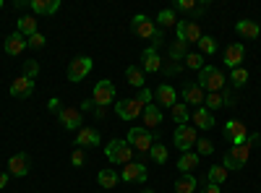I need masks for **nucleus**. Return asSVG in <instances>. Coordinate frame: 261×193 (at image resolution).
<instances>
[{
    "label": "nucleus",
    "instance_id": "48",
    "mask_svg": "<svg viewBox=\"0 0 261 193\" xmlns=\"http://www.w3.org/2000/svg\"><path fill=\"white\" fill-rule=\"evenodd\" d=\"M8 178H11L8 173H0V188H6V185H8Z\"/></svg>",
    "mask_w": 261,
    "mask_h": 193
},
{
    "label": "nucleus",
    "instance_id": "32",
    "mask_svg": "<svg viewBox=\"0 0 261 193\" xmlns=\"http://www.w3.org/2000/svg\"><path fill=\"white\" fill-rule=\"evenodd\" d=\"M157 26H160V29H170V26H178V18H175V13H172L170 8L160 11V16H157Z\"/></svg>",
    "mask_w": 261,
    "mask_h": 193
},
{
    "label": "nucleus",
    "instance_id": "51",
    "mask_svg": "<svg viewBox=\"0 0 261 193\" xmlns=\"http://www.w3.org/2000/svg\"><path fill=\"white\" fill-rule=\"evenodd\" d=\"M141 193H154V190H149V188H146V190H141Z\"/></svg>",
    "mask_w": 261,
    "mask_h": 193
},
{
    "label": "nucleus",
    "instance_id": "17",
    "mask_svg": "<svg viewBox=\"0 0 261 193\" xmlns=\"http://www.w3.org/2000/svg\"><path fill=\"white\" fill-rule=\"evenodd\" d=\"M11 94H13V97H18V99L32 97V94H34V81H32V78H27V76H18V78L11 84Z\"/></svg>",
    "mask_w": 261,
    "mask_h": 193
},
{
    "label": "nucleus",
    "instance_id": "12",
    "mask_svg": "<svg viewBox=\"0 0 261 193\" xmlns=\"http://www.w3.org/2000/svg\"><path fill=\"white\" fill-rule=\"evenodd\" d=\"M29 170H32V159L27 152H18L8 159V175H13V178H24Z\"/></svg>",
    "mask_w": 261,
    "mask_h": 193
},
{
    "label": "nucleus",
    "instance_id": "36",
    "mask_svg": "<svg viewBox=\"0 0 261 193\" xmlns=\"http://www.w3.org/2000/svg\"><path fill=\"white\" fill-rule=\"evenodd\" d=\"M196 45H199V50H201L204 55H214V52H217V39H214V37L201 34V39L196 42Z\"/></svg>",
    "mask_w": 261,
    "mask_h": 193
},
{
    "label": "nucleus",
    "instance_id": "4",
    "mask_svg": "<svg viewBox=\"0 0 261 193\" xmlns=\"http://www.w3.org/2000/svg\"><path fill=\"white\" fill-rule=\"evenodd\" d=\"M105 157L110 162H115V164H128V162H134V149H130L128 141L115 139V141H110L105 146Z\"/></svg>",
    "mask_w": 261,
    "mask_h": 193
},
{
    "label": "nucleus",
    "instance_id": "16",
    "mask_svg": "<svg viewBox=\"0 0 261 193\" xmlns=\"http://www.w3.org/2000/svg\"><path fill=\"white\" fill-rule=\"evenodd\" d=\"M141 63H144V71L146 73H160L162 71V58H160V52L154 47H146L141 52Z\"/></svg>",
    "mask_w": 261,
    "mask_h": 193
},
{
    "label": "nucleus",
    "instance_id": "37",
    "mask_svg": "<svg viewBox=\"0 0 261 193\" xmlns=\"http://www.w3.org/2000/svg\"><path fill=\"white\" fill-rule=\"evenodd\" d=\"M204 107H206L209 113H212V110H220V107H225V102H222V92H212V94H206Z\"/></svg>",
    "mask_w": 261,
    "mask_h": 193
},
{
    "label": "nucleus",
    "instance_id": "2",
    "mask_svg": "<svg viewBox=\"0 0 261 193\" xmlns=\"http://www.w3.org/2000/svg\"><path fill=\"white\" fill-rule=\"evenodd\" d=\"M130 32H134L136 37H144V39H154V50L162 45V29L157 26V21H151L144 13H136L134 18H130Z\"/></svg>",
    "mask_w": 261,
    "mask_h": 193
},
{
    "label": "nucleus",
    "instance_id": "39",
    "mask_svg": "<svg viewBox=\"0 0 261 193\" xmlns=\"http://www.w3.org/2000/svg\"><path fill=\"white\" fill-rule=\"evenodd\" d=\"M186 66L193 68V71H201L204 68V55L201 52H188L186 55Z\"/></svg>",
    "mask_w": 261,
    "mask_h": 193
},
{
    "label": "nucleus",
    "instance_id": "33",
    "mask_svg": "<svg viewBox=\"0 0 261 193\" xmlns=\"http://www.w3.org/2000/svg\"><path fill=\"white\" fill-rule=\"evenodd\" d=\"M248 78H251V73H248L246 68H235V71H230V84H232L235 89L246 87V84H248Z\"/></svg>",
    "mask_w": 261,
    "mask_h": 193
},
{
    "label": "nucleus",
    "instance_id": "27",
    "mask_svg": "<svg viewBox=\"0 0 261 193\" xmlns=\"http://www.w3.org/2000/svg\"><path fill=\"white\" fill-rule=\"evenodd\" d=\"M162 123V110L157 104H146L144 107V125H151V128H157Z\"/></svg>",
    "mask_w": 261,
    "mask_h": 193
},
{
    "label": "nucleus",
    "instance_id": "53",
    "mask_svg": "<svg viewBox=\"0 0 261 193\" xmlns=\"http://www.w3.org/2000/svg\"><path fill=\"white\" fill-rule=\"evenodd\" d=\"M258 26H261V24H258Z\"/></svg>",
    "mask_w": 261,
    "mask_h": 193
},
{
    "label": "nucleus",
    "instance_id": "15",
    "mask_svg": "<svg viewBox=\"0 0 261 193\" xmlns=\"http://www.w3.org/2000/svg\"><path fill=\"white\" fill-rule=\"evenodd\" d=\"M243 58H246V47L241 45V42H232V45L225 50V66L230 71H235V68H241Z\"/></svg>",
    "mask_w": 261,
    "mask_h": 193
},
{
    "label": "nucleus",
    "instance_id": "23",
    "mask_svg": "<svg viewBox=\"0 0 261 193\" xmlns=\"http://www.w3.org/2000/svg\"><path fill=\"white\" fill-rule=\"evenodd\" d=\"M193 125H199L201 131H209V128H214V115L206 110L204 104L193 110Z\"/></svg>",
    "mask_w": 261,
    "mask_h": 193
},
{
    "label": "nucleus",
    "instance_id": "18",
    "mask_svg": "<svg viewBox=\"0 0 261 193\" xmlns=\"http://www.w3.org/2000/svg\"><path fill=\"white\" fill-rule=\"evenodd\" d=\"M76 146H99V131L89 125H81L76 131Z\"/></svg>",
    "mask_w": 261,
    "mask_h": 193
},
{
    "label": "nucleus",
    "instance_id": "47",
    "mask_svg": "<svg viewBox=\"0 0 261 193\" xmlns=\"http://www.w3.org/2000/svg\"><path fill=\"white\" fill-rule=\"evenodd\" d=\"M201 193H222V188H220V185H206Z\"/></svg>",
    "mask_w": 261,
    "mask_h": 193
},
{
    "label": "nucleus",
    "instance_id": "24",
    "mask_svg": "<svg viewBox=\"0 0 261 193\" xmlns=\"http://www.w3.org/2000/svg\"><path fill=\"white\" fill-rule=\"evenodd\" d=\"M154 97H157V102H160L162 107H172V104L178 102V92L172 89L170 84H162V87L154 92Z\"/></svg>",
    "mask_w": 261,
    "mask_h": 193
},
{
    "label": "nucleus",
    "instance_id": "34",
    "mask_svg": "<svg viewBox=\"0 0 261 193\" xmlns=\"http://www.w3.org/2000/svg\"><path fill=\"white\" fill-rule=\"evenodd\" d=\"M186 55H188V45H183V42H172L170 45V60L172 63L186 60Z\"/></svg>",
    "mask_w": 261,
    "mask_h": 193
},
{
    "label": "nucleus",
    "instance_id": "8",
    "mask_svg": "<svg viewBox=\"0 0 261 193\" xmlns=\"http://www.w3.org/2000/svg\"><path fill=\"white\" fill-rule=\"evenodd\" d=\"M125 141L130 144L134 152H149V149H151V133H149V128H141V125L130 128Z\"/></svg>",
    "mask_w": 261,
    "mask_h": 193
},
{
    "label": "nucleus",
    "instance_id": "19",
    "mask_svg": "<svg viewBox=\"0 0 261 193\" xmlns=\"http://www.w3.org/2000/svg\"><path fill=\"white\" fill-rule=\"evenodd\" d=\"M204 99H206V92L199 87V84H186L183 87V102L186 104H204Z\"/></svg>",
    "mask_w": 261,
    "mask_h": 193
},
{
    "label": "nucleus",
    "instance_id": "13",
    "mask_svg": "<svg viewBox=\"0 0 261 193\" xmlns=\"http://www.w3.org/2000/svg\"><path fill=\"white\" fill-rule=\"evenodd\" d=\"M58 118H60L65 131H79V128L84 125L81 123V110H76V107H60Z\"/></svg>",
    "mask_w": 261,
    "mask_h": 193
},
{
    "label": "nucleus",
    "instance_id": "21",
    "mask_svg": "<svg viewBox=\"0 0 261 193\" xmlns=\"http://www.w3.org/2000/svg\"><path fill=\"white\" fill-rule=\"evenodd\" d=\"M29 8L37 16H53L60 8V0H29Z\"/></svg>",
    "mask_w": 261,
    "mask_h": 193
},
{
    "label": "nucleus",
    "instance_id": "14",
    "mask_svg": "<svg viewBox=\"0 0 261 193\" xmlns=\"http://www.w3.org/2000/svg\"><path fill=\"white\" fill-rule=\"evenodd\" d=\"M125 183H146V164L144 162H128L123 167V175Z\"/></svg>",
    "mask_w": 261,
    "mask_h": 193
},
{
    "label": "nucleus",
    "instance_id": "5",
    "mask_svg": "<svg viewBox=\"0 0 261 193\" xmlns=\"http://www.w3.org/2000/svg\"><path fill=\"white\" fill-rule=\"evenodd\" d=\"M92 68H94V60H92L89 55H79V58H73V60L68 63V81H73V84L84 81L86 76L92 73Z\"/></svg>",
    "mask_w": 261,
    "mask_h": 193
},
{
    "label": "nucleus",
    "instance_id": "38",
    "mask_svg": "<svg viewBox=\"0 0 261 193\" xmlns=\"http://www.w3.org/2000/svg\"><path fill=\"white\" fill-rule=\"evenodd\" d=\"M149 154H151V159H154L157 164H165V162H167V146H162V144H151Z\"/></svg>",
    "mask_w": 261,
    "mask_h": 193
},
{
    "label": "nucleus",
    "instance_id": "11",
    "mask_svg": "<svg viewBox=\"0 0 261 193\" xmlns=\"http://www.w3.org/2000/svg\"><path fill=\"white\" fill-rule=\"evenodd\" d=\"M175 146L180 149V152H191V149L196 146V141H199V136H196V128L193 125H178V131H175Z\"/></svg>",
    "mask_w": 261,
    "mask_h": 193
},
{
    "label": "nucleus",
    "instance_id": "25",
    "mask_svg": "<svg viewBox=\"0 0 261 193\" xmlns=\"http://www.w3.org/2000/svg\"><path fill=\"white\" fill-rule=\"evenodd\" d=\"M199 167V154L196 152H186V154H180V159H178V170L183 175H193V170Z\"/></svg>",
    "mask_w": 261,
    "mask_h": 193
},
{
    "label": "nucleus",
    "instance_id": "44",
    "mask_svg": "<svg viewBox=\"0 0 261 193\" xmlns=\"http://www.w3.org/2000/svg\"><path fill=\"white\" fill-rule=\"evenodd\" d=\"M71 162H73V167H81V164L86 162V154H84V149H76V152H73V157H71Z\"/></svg>",
    "mask_w": 261,
    "mask_h": 193
},
{
    "label": "nucleus",
    "instance_id": "6",
    "mask_svg": "<svg viewBox=\"0 0 261 193\" xmlns=\"http://www.w3.org/2000/svg\"><path fill=\"white\" fill-rule=\"evenodd\" d=\"M92 102L97 107H102V110H105L107 104H113L115 102V87H113V81H107V78L97 81L94 84V92H92Z\"/></svg>",
    "mask_w": 261,
    "mask_h": 193
},
{
    "label": "nucleus",
    "instance_id": "46",
    "mask_svg": "<svg viewBox=\"0 0 261 193\" xmlns=\"http://www.w3.org/2000/svg\"><path fill=\"white\" fill-rule=\"evenodd\" d=\"M139 97H141V102H144V104H149V102H151V92H149V89H141V92H139Z\"/></svg>",
    "mask_w": 261,
    "mask_h": 193
},
{
    "label": "nucleus",
    "instance_id": "30",
    "mask_svg": "<svg viewBox=\"0 0 261 193\" xmlns=\"http://www.w3.org/2000/svg\"><path fill=\"white\" fill-rule=\"evenodd\" d=\"M125 78H128L130 87H136V89H144V84H146L144 71H141V68H136V66H128V68H125Z\"/></svg>",
    "mask_w": 261,
    "mask_h": 193
},
{
    "label": "nucleus",
    "instance_id": "42",
    "mask_svg": "<svg viewBox=\"0 0 261 193\" xmlns=\"http://www.w3.org/2000/svg\"><path fill=\"white\" fill-rule=\"evenodd\" d=\"M180 71H183L180 63H172V60H170V63H162V73H165V76H178Z\"/></svg>",
    "mask_w": 261,
    "mask_h": 193
},
{
    "label": "nucleus",
    "instance_id": "1",
    "mask_svg": "<svg viewBox=\"0 0 261 193\" xmlns=\"http://www.w3.org/2000/svg\"><path fill=\"white\" fill-rule=\"evenodd\" d=\"M258 141H261V136H258V133H248V139H246L243 144L232 146L230 152L225 154V159H222V167H225V170H243V167H246V162H248L251 149H253Z\"/></svg>",
    "mask_w": 261,
    "mask_h": 193
},
{
    "label": "nucleus",
    "instance_id": "7",
    "mask_svg": "<svg viewBox=\"0 0 261 193\" xmlns=\"http://www.w3.org/2000/svg\"><path fill=\"white\" fill-rule=\"evenodd\" d=\"M144 102H141V97H130V99H120L118 104H115V113L123 118V120H136L139 115H144Z\"/></svg>",
    "mask_w": 261,
    "mask_h": 193
},
{
    "label": "nucleus",
    "instance_id": "9",
    "mask_svg": "<svg viewBox=\"0 0 261 193\" xmlns=\"http://www.w3.org/2000/svg\"><path fill=\"white\" fill-rule=\"evenodd\" d=\"M175 34H178V42H183V45H196V42L201 39V26L196 24V21L186 18V21H178V26H175Z\"/></svg>",
    "mask_w": 261,
    "mask_h": 193
},
{
    "label": "nucleus",
    "instance_id": "41",
    "mask_svg": "<svg viewBox=\"0 0 261 193\" xmlns=\"http://www.w3.org/2000/svg\"><path fill=\"white\" fill-rule=\"evenodd\" d=\"M24 76L32 78V81L39 76V63H37V60H27V63H24Z\"/></svg>",
    "mask_w": 261,
    "mask_h": 193
},
{
    "label": "nucleus",
    "instance_id": "10",
    "mask_svg": "<svg viewBox=\"0 0 261 193\" xmlns=\"http://www.w3.org/2000/svg\"><path fill=\"white\" fill-rule=\"evenodd\" d=\"M222 136H225V141H230L232 146H238V144H243L248 139V128L241 120H227L222 125Z\"/></svg>",
    "mask_w": 261,
    "mask_h": 193
},
{
    "label": "nucleus",
    "instance_id": "26",
    "mask_svg": "<svg viewBox=\"0 0 261 193\" xmlns=\"http://www.w3.org/2000/svg\"><path fill=\"white\" fill-rule=\"evenodd\" d=\"M16 32L24 34V37L37 34V16H21V18L16 21Z\"/></svg>",
    "mask_w": 261,
    "mask_h": 193
},
{
    "label": "nucleus",
    "instance_id": "43",
    "mask_svg": "<svg viewBox=\"0 0 261 193\" xmlns=\"http://www.w3.org/2000/svg\"><path fill=\"white\" fill-rule=\"evenodd\" d=\"M196 149H199V154H212L214 152V144L209 139H199V141H196Z\"/></svg>",
    "mask_w": 261,
    "mask_h": 193
},
{
    "label": "nucleus",
    "instance_id": "45",
    "mask_svg": "<svg viewBox=\"0 0 261 193\" xmlns=\"http://www.w3.org/2000/svg\"><path fill=\"white\" fill-rule=\"evenodd\" d=\"M222 102H225V107H232L235 104V94L230 89H222Z\"/></svg>",
    "mask_w": 261,
    "mask_h": 193
},
{
    "label": "nucleus",
    "instance_id": "49",
    "mask_svg": "<svg viewBox=\"0 0 261 193\" xmlns=\"http://www.w3.org/2000/svg\"><path fill=\"white\" fill-rule=\"evenodd\" d=\"M92 107H94L92 99H84V102H81V110H92Z\"/></svg>",
    "mask_w": 261,
    "mask_h": 193
},
{
    "label": "nucleus",
    "instance_id": "31",
    "mask_svg": "<svg viewBox=\"0 0 261 193\" xmlns=\"http://www.w3.org/2000/svg\"><path fill=\"white\" fill-rule=\"evenodd\" d=\"M196 185H199L196 175H180V178L175 180V193H193Z\"/></svg>",
    "mask_w": 261,
    "mask_h": 193
},
{
    "label": "nucleus",
    "instance_id": "20",
    "mask_svg": "<svg viewBox=\"0 0 261 193\" xmlns=\"http://www.w3.org/2000/svg\"><path fill=\"white\" fill-rule=\"evenodd\" d=\"M6 55H21L27 50V37L24 34H18V32H13V34H8L6 37Z\"/></svg>",
    "mask_w": 261,
    "mask_h": 193
},
{
    "label": "nucleus",
    "instance_id": "35",
    "mask_svg": "<svg viewBox=\"0 0 261 193\" xmlns=\"http://www.w3.org/2000/svg\"><path fill=\"white\" fill-rule=\"evenodd\" d=\"M97 180H99L102 188H115V185H118V175L113 173V170H99Z\"/></svg>",
    "mask_w": 261,
    "mask_h": 193
},
{
    "label": "nucleus",
    "instance_id": "50",
    "mask_svg": "<svg viewBox=\"0 0 261 193\" xmlns=\"http://www.w3.org/2000/svg\"><path fill=\"white\" fill-rule=\"evenodd\" d=\"M58 104H60L58 99H50V110H55V113H60V107H58Z\"/></svg>",
    "mask_w": 261,
    "mask_h": 193
},
{
    "label": "nucleus",
    "instance_id": "52",
    "mask_svg": "<svg viewBox=\"0 0 261 193\" xmlns=\"http://www.w3.org/2000/svg\"><path fill=\"white\" fill-rule=\"evenodd\" d=\"M0 8H3V0H0Z\"/></svg>",
    "mask_w": 261,
    "mask_h": 193
},
{
    "label": "nucleus",
    "instance_id": "22",
    "mask_svg": "<svg viewBox=\"0 0 261 193\" xmlns=\"http://www.w3.org/2000/svg\"><path fill=\"white\" fill-rule=\"evenodd\" d=\"M235 32L241 34V37H246V39H256L261 34V26L256 24V21H251V18H241L235 24Z\"/></svg>",
    "mask_w": 261,
    "mask_h": 193
},
{
    "label": "nucleus",
    "instance_id": "28",
    "mask_svg": "<svg viewBox=\"0 0 261 193\" xmlns=\"http://www.w3.org/2000/svg\"><path fill=\"white\" fill-rule=\"evenodd\" d=\"M170 113H172V120H175L178 125H188V120H191V113H188L186 102H175V104L170 107Z\"/></svg>",
    "mask_w": 261,
    "mask_h": 193
},
{
    "label": "nucleus",
    "instance_id": "3",
    "mask_svg": "<svg viewBox=\"0 0 261 193\" xmlns=\"http://www.w3.org/2000/svg\"><path fill=\"white\" fill-rule=\"evenodd\" d=\"M199 87L204 89V92H222L225 89V73L220 71V68H214V66H204L201 71H199Z\"/></svg>",
    "mask_w": 261,
    "mask_h": 193
},
{
    "label": "nucleus",
    "instance_id": "29",
    "mask_svg": "<svg viewBox=\"0 0 261 193\" xmlns=\"http://www.w3.org/2000/svg\"><path fill=\"white\" fill-rule=\"evenodd\" d=\"M225 180H227V170H225L222 164L209 167V173H206V183H209V185H222Z\"/></svg>",
    "mask_w": 261,
    "mask_h": 193
},
{
    "label": "nucleus",
    "instance_id": "40",
    "mask_svg": "<svg viewBox=\"0 0 261 193\" xmlns=\"http://www.w3.org/2000/svg\"><path fill=\"white\" fill-rule=\"evenodd\" d=\"M45 34H32V37H27V47H32V50H42V47H45Z\"/></svg>",
    "mask_w": 261,
    "mask_h": 193
}]
</instances>
